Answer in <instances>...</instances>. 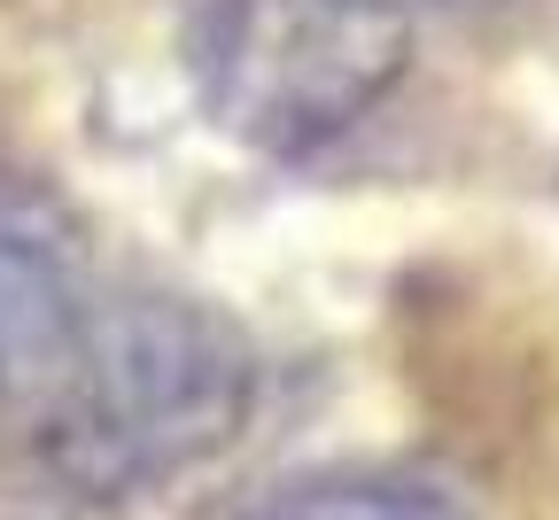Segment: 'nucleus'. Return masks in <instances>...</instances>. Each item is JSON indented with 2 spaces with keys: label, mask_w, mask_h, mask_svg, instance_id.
I'll return each instance as SVG.
<instances>
[{
  "label": "nucleus",
  "mask_w": 559,
  "mask_h": 520,
  "mask_svg": "<svg viewBox=\"0 0 559 520\" xmlns=\"http://www.w3.org/2000/svg\"><path fill=\"white\" fill-rule=\"evenodd\" d=\"M79 295H86V272L70 234L55 226V210L39 194L0 187V397L24 381V365L79 311Z\"/></svg>",
  "instance_id": "nucleus-3"
},
{
  "label": "nucleus",
  "mask_w": 559,
  "mask_h": 520,
  "mask_svg": "<svg viewBox=\"0 0 559 520\" xmlns=\"http://www.w3.org/2000/svg\"><path fill=\"white\" fill-rule=\"evenodd\" d=\"M404 62V0H202L194 24L210 117L264 156H304L373 117Z\"/></svg>",
  "instance_id": "nucleus-2"
},
{
  "label": "nucleus",
  "mask_w": 559,
  "mask_h": 520,
  "mask_svg": "<svg viewBox=\"0 0 559 520\" xmlns=\"http://www.w3.org/2000/svg\"><path fill=\"white\" fill-rule=\"evenodd\" d=\"M32 459L70 497H148L218 451L257 412V350L187 295H79V311L9 389Z\"/></svg>",
  "instance_id": "nucleus-1"
},
{
  "label": "nucleus",
  "mask_w": 559,
  "mask_h": 520,
  "mask_svg": "<svg viewBox=\"0 0 559 520\" xmlns=\"http://www.w3.org/2000/svg\"><path fill=\"white\" fill-rule=\"evenodd\" d=\"M257 520H474L443 489L419 482H381V474H334V482H296L280 489Z\"/></svg>",
  "instance_id": "nucleus-4"
}]
</instances>
